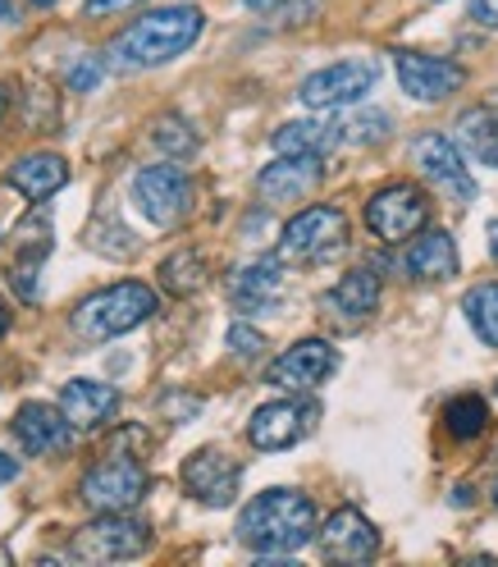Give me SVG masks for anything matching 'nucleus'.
<instances>
[{
	"mask_svg": "<svg viewBox=\"0 0 498 567\" xmlns=\"http://www.w3.org/2000/svg\"><path fill=\"white\" fill-rule=\"evenodd\" d=\"M201 28H206V14L197 6H165V10L133 19L111 42L105 60H111V69H120V74H142V69L169 64L184 51H193Z\"/></svg>",
	"mask_w": 498,
	"mask_h": 567,
	"instance_id": "nucleus-1",
	"label": "nucleus"
},
{
	"mask_svg": "<svg viewBox=\"0 0 498 567\" xmlns=\"http://www.w3.org/2000/svg\"><path fill=\"white\" fill-rule=\"evenodd\" d=\"M311 536H315V504L302 489H289V485L261 489L238 513V540L247 549H257L261 558L298 554L302 545H311Z\"/></svg>",
	"mask_w": 498,
	"mask_h": 567,
	"instance_id": "nucleus-2",
	"label": "nucleus"
},
{
	"mask_svg": "<svg viewBox=\"0 0 498 567\" xmlns=\"http://www.w3.org/2000/svg\"><path fill=\"white\" fill-rule=\"evenodd\" d=\"M156 311H160V298H156L152 284L124 279V284H111V289H101L74 307V334L87 343H111L137 326H147Z\"/></svg>",
	"mask_w": 498,
	"mask_h": 567,
	"instance_id": "nucleus-3",
	"label": "nucleus"
},
{
	"mask_svg": "<svg viewBox=\"0 0 498 567\" xmlns=\"http://www.w3.org/2000/svg\"><path fill=\"white\" fill-rule=\"evenodd\" d=\"M347 247V216L339 206H307L279 234V261H330Z\"/></svg>",
	"mask_w": 498,
	"mask_h": 567,
	"instance_id": "nucleus-4",
	"label": "nucleus"
},
{
	"mask_svg": "<svg viewBox=\"0 0 498 567\" xmlns=\"http://www.w3.org/2000/svg\"><path fill=\"white\" fill-rule=\"evenodd\" d=\"M147 549H152V526L128 513H101L96 522L79 526L74 540H69V554L79 563H128Z\"/></svg>",
	"mask_w": 498,
	"mask_h": 567,
	"instance_id": "nucleus-5",
	"label": "nucleus"
},
{
	"mask_svg": "<svg viewBox=\"0 0 498 567\" xmlns=\"http://www.w3.org/2000/svg\"><path fill=\"white\" fill-rule=\"evenodd\" d=\"M147 489H152V476L147 467L137 463V457H124V453H111L105 463H96L83 485H79V499L96 513H128L137 508L142 499H147Z\"/></svg>",
	"mask_w": 498,
	"mask_h": 567,
	"instance_id": "nucleus-6",
	"label": "nucleus"
},
{
	"mask_svg": "<svg viewBox=\"0 0 498 567\" xmlns=\"http://www.w3.org/2000/svg\"><path fill=\"white\" fill-rule=\"evenodd\" d=\"M375 83H380V64L366 55H352V60L325 64V69H315L311 79H302L298 96L307 111H343V105L366 101V92Z\"/></svg>",
	"mask_w": 498,
	"mask_h": 567,
	"instance_id": "nucleus-7",
	"label": "nucleus"
},
{
	"mask_svg": "<svg viewBox=\"0 0 498 567\" xmlns=\"http://www.w3.org/2000/svg\"><path fill=\"white\" fill-rule=\"evenodd\" d=\"M412 161L421 169V179L439 188L453 206H471L476 202V179H471V165L467 156L457 152V142L444 133H421L412 142Z\"/></svg>",
	"mask_w": 498,
	"mask_h": 567,
	"instance_id": "nucleus-8",
	"label": "nucleus"
},
{
	"mask_svg": "<svg viewBox=\"0 0 498 567\" xmlns=\"http://www.w3.org/2000/svg\"><path fill=\"white\" fill-rule=\"evenodd\" d=\"M133 202L156 229H174L193 210V179L179 165H147L133 179Z\"/></svg>",
	"mask_w": 498,
	"mask_h": 567,
	"instance_id": "nucleus-9",
	"label": "nucleus"
},
{
	"mask_svg": "<svg viewBox=\"0 0 498 567\" xmlns=\"http://www.w3.org/2000/svg\"><path fill=\"white\" fill-rule=\"evenodd\" d=\"M430 225V197L416 184H388L366 202V229L380 243H407Z\"/></svg>",
	"mask_w": 498,
	"mask_h": 567,
	"instance_id": "nucleus-10",
	"label": "nucleus"
},
{
	"mask_svg": "<svg viewBox=\"0 0 498 567\" xmlns=\"http://www.w3.org/2000/svg\"><path fill=\"white\" fill-rule=\"evenodd\" d=\"M179 476H184V489L193 494L201 508H229L238 499V485H242V463H238V457H229L225 449L206 444V449L184 457Z\"/></svg>",
	"mask_w": 498,
	"mask_h": 567,
	"instance_id": "nucleus-11",
	"label": "nucleus"
},
{
	"mask_svg": "<svg viewBox=\"0 0 498 567\" xmlns=\"http://www.w3.org/2000/svg\"><path fill=\"white\" fill-rule=\"evenodd\" d=\"M51 234H55V229H51V220H46L42 202H38V210H28V216L19 220V229H14V238H10V284H14V293H19L23 302H38V298H42L38 275H42V266H46V257H51V247H55Z\"/></svg>",
	"mask_w": 498,
	"mask_h": 567,
	"instance_id": "nucleus-12",
	"label": "nucleus"
},
{
	"mask_svg": "<svg viewBox=\"0 0 498 567\" xmlns=\"http://www.w3.org/2000/svg\"><path fill=\"white\" fill-rule=\"evenodd\" d=\"M315 416H320V408L311 399H274V403L252 412L247 440H252L261 453H283L315 431Z\"/></svg>",
	"mask_w": 498,
	"mask_h": 567,
	"instance_id": "nucleus-13",
	"label": "nucleus"
},
{
	"mask_svg": "<svg viewBox=\"0 0 498 567\" xmlns=\"http://www.w3.org/2000/svg\"><path fill=\"white\" fill-rule=\"evenodd\" d=\"M334 371H339V352L325 339H298L293 348H283L270 362L266 380L274 389H283V394H311V389H320Z\"/></svg>",
	"mask_w": 498,
	"mask_h": 567,
	"instance_id": "nucleus-14",
	"label": "nucleus"
},
{
	"mask_svg": "<svg viewBox=\"0 0 498 567\" xmlns=\"http://www.w3.org/2000/svg\"><path fill=\"white\" fill-rule=\"evenodd\" d=\"M398 64V83L412 101H425V105H439L448 101L461 83H467V69L457 60H444V55H425V51H398L394 55Z\"/></svg>",
	"mask_w": 498,
	"mask_h": 567,
	"instance_id": "nucleus-15",
	"label": "nucleus"
},
{
	"mask_svg": "<svg viewBox=\"0 0 498 567\" xmlns=\"http://www.w3.org/2000/svg\"><path fill=\"white\" fill-rule=\"evenodd\" d=\"M10 431L28 457H51L74 444V425L64 421V412L55 403H23L10 421Z\"/></svg>",
	"mask_w": 498,
	"mask_h": 567,
	"instance_id": "nucleus-16",
	"label": "nucleus"
},
{
	"mask_svg": "<svg viewBox=\"0 0 498 567\" xmlns=\"http://www.w3.org/2000/svg\"><path fill=\"white\" fill-rule=\"evenodd\" d=\"M320 554L330 563H371L380 554V530L357 513V508H339L325 526L315 530Z\"/></svg>",
	"mask_w": 498,
	"mask_h": 567,
	"instance_id": "nucleus-17",
	"label": "nucleus"
},
{
	"mask_svg": "<svg viewBox=\"0 0 498 567\" xmlns=\"http://www.w3.org/2000/svg\"><path fill=\"white\" fill-rule=\"evenodd\" d=\"M325 156H279L257 174V193L266 202H302L325 179Z\"/></svg>",
	"mask_w": 498,
	"mask_h": 567,
	"instance_id": "nucleus-18",
	"label": "nucleus"
},
{
	"mask_svg": "<svg viewBox=\"0 0 498 567\" xmlns=\"http://www.w3.org/2000/svg\"><path fill=\"white\" fill-rule=\"evenodd\" d=\"M60 412L74 431H101L120 412V389L101 380H69L60 389Z\"/></svg>",
	"mask_w": 498,
	"mask_h": 567,
	"instance_id": "nucleus-19",
	"label": "nucleus"
},
{
	"mask_svg": "<svg viewBox=\"0 0 498 567\" xmlns=\"http://www.w3.org/2000/svg\"><path fill=\"white\" fill-rule=\"evenodd\" d=\"M380 307V275L357 266V270H347L334 289L325 293V311H330V321H339L343 330H357L362 321H371Z\"/></svg>",
	"mask_w": 498,
	"mask_h": 567,
	"instance_id": "nucleus-20",
	"label": "nucleus"
},
{
	"mask_svg": "<svg viewBox=\"0 0 498 567\" xmlns=\"http://www.w3.org/2000/svg\"><path fill=\"white\" fill-rule=\"evenodd\" d=\"M283 261L279 257H261V261H247L234 270L229 279V298L238 311H270L283 302Z\"/></svg>",
	"mask_w": 498,
	"mask_h": 567,
	"instance_id": "nucleus-21",
	"label": "nucleus"
},
{
	"mask_svg": "<svg viewBox=\"0 0 498 567\" xmlns=\"http://www.w3.org/2000/svg\"><path fill=\"white\" fill-rule=\"evenodd\" d=\"M6 184H10L19 197H28L32 206H38V202L55 197V193L69 184V165H64V156H55V152H32V156H19V161L6 169Z\"/></svg>",
	"mask_w": 498,
	"mask_h": 567,
	"instance_id": "nucleus-22",
	"label": "nucleus"
},
{
	"mask_svg": "<svg viewBox=\"0 0 498 567\" xmlns=\"http://www.w3.org/2000/svg\"><path fill=\"white\" fill-rule=\"evenodd\" d=\"M453 142H457V152H467L471 161L498 169V92L485 105H471V111L457 115Z\"/></svg>",
	"mask_w": 498,
	"mask_h": 567,
	"instance_id": "nucleus-23",
	"label": "nucleus"
},
{
	"mask_svg": "<svg viewBox=\"0 0 498 567\" xmlns=\"http://www.w3.org/2000/svg\"><path fill=\"white\" fill-rule=\"evenodd\" d=\"M457 266H461L457 243H453V234H444V229H425V234L407 247V257H403V270H407L416 284H444V279L457 275Z\"/></svg>",
	"mask_w": 498,
	"mask_h": 567,
	"instance_id": "nucleus-24",
	"label": "nucleus"
},
{
	"mask_svg": "<svg viewBox=\"0 0 498 567\" xmlns=\"http://www.w3.org/2000/svg\"><path fill=\"white\" fill-rule=\"evenodd\" d=\"M270 142H274L279 156H330L343 142V124L339 120H293Z\"/></svg>",
	"mask_w": 498,
	"mask_h": 567,
	"instance_id": "nucleus-25",
	"label": "nucleus"
},
{
	"mask_svg": "<svg viewBox=\"0 0 498 567\" xmlns=\"http://www.w3.org/2000/svg\"><path fill=\"white\" fill-rule=\"evenodd\" d=\"M160 284H165V293H174V298L201 293V284H206V257L197 252V247H184V252L165 257V266H160Z\"/></svg>",
	"mask_w": 498,
	"mask_h": 567,
	"instance_id": "nucleus-26",
	"label": "nucleus"
},
{
	"mask_svg": "<svg viewBox=\"0 0 498 567\" xmlns=\"http://www.w3.org/2000/svg\"><path fill=\"white\" fill-rule=\"evenodd\" d=\"M461 311H467V326L480 334V343L498 348V279L476 284V289L461 298Z\"/></svg>",
	"mask_w": 498,
	"mask_h": 567,
	"instance_id": "nucleus-27",
	"label": "nucleus"
},
{
	"mask_svg": "<svg viewBox=\"0 0 498 567\" xmlns=\"http://www.w3.org/2000/svg\"><path fill=\"white\" fill-rule=\"evenodd\" d=\"M448 431L457 435V440H476V435H485L489 431V408H485V399H476V394H461L457 403H448Z\"/></svg>",
	"mask_w": 498,
	"mask_h": 567,
	"instance_id": "nucleus-28",
	"label": "nucleus"
},
{
	"mask_svg": "<svg viewBox=\"0 0 498 567\" xmlns=\"http://www.w3.org/2000/svg\"><path fill=\"white\" fill-rule=\"evenodd\" d=\"M156 147L169 152V156H193V152H197V137H193V128H188L179 115H165V120L156 124Z\"/></svg>",
	"mask_w": 498,
	"mask_h": 567,
	"instance_id": "nucleus-29",
	"label": "nucleus"
},
{
	"mask_svg": "<svg viewBox=\"0 0 498 567\" xmlns=\"http://www.w3.org/2000/svg\"><path fill=\"white\" fill-rule=\"evenodd\" d=\"M388 137V115L384 111H366L352 124H343V142H380Z\"/></svg>",
	"mask_w": 498,
	"mask_h": 567,
	"instance_id": "nucleus-30",
	"label": "nucleus"
},
{
	"mask_svg": "<svg viewBox=\"0 0 498 567\" xmlns=\"http://www.w3.org/2000/svg\"><path fill=\"white\" fill-rule=\"evenodd\" d=\"M261 348H266V334L261 330H252V326H234L229 330V352H234V358L252 362V358H261Z\"/></svg>",
	"mask_w": 498,
	"mask_h": 567,
	"instance_id": "nucleus-31",
	"label": "nucleus"
},
{
	"mask_svg": "<svg viewBox=\"0 0 498 567\" xmlns=\"http://www.w3.org/2000/svg\"><path fill=\"white\" fill-rule=\"evenodd\" d=\"M96 83H101V60L83 55L74 69H69V87H74V92H92Z\"/></svg>",
	"mask_w": 498,
	"mask_h": 567,
	"instance_id": "nucleus-32",
	"label": "nucleus"
},
{
	"mask_svg": "<svg viewBox=\"0 0 498 567\" xmlns=\"http://www.w3.org/2000/svg\"><path fill=\"white\" fill-rule=\"evenodd\" d=\"M147 0H83V14L87 19H111V14H124V10H137Z\"/></svg>",
	"mask_w": 498,
	"mask_h": 567,
	"instance_id": "nucleus-33",
	"label": "nucleus"
},
{
	"mask_svg": "<svg viewBox=\"0 0 498 567\" xmlns=\"http://www.w3.org/2000/svg\"><path fill=\"white\" fill-rule=\"evenodd\" d=\"M274 10H279V23H307L320 10V0H289V6H274Z\"/></svg>",
	"mask_w": 498,
	"mask_h": 567,
	"instance_id": "nucleus-34",
	"label": "nucleus"
},
{
	"mask_svg": "<svg viewBox=\"0 0 498 567\" xmlns=\"http://www.w3.org/2000/svg\"><path fill=\"white\" fill-rule=\"evenodd\" d=\"M471 19L480 28H498V0H471Z\"/></svg>",
	"mask_w": 498,
	"mask_h": 567,
	"instance_id": "nucleus-35",
	"label": "nucleus"
},
{
	"mask_svg": "<svg viewBox=\"0 0 498 567\" xmlns=\"http://www.w3.org/2000/svg\"><path fill=\"white\" fill-rule=\"evenodd\" d=\"M19 476V463H14V457H6V453H0V485H10Z\"/></svg>",
	"mask_w": 498,
	"mask_h": 567,
	"instance_id": "nucleus-36",
	"label": "nucleus"
},
{
	"mask_svg": "<svg viewBox=\"0 0 498 567\" xmlns=\"http://www.w3.org/2000/svg\"><path fill=\"white\" fill-rule=\"evenodd\" d=\"M489 257H494V266H498V220H489Z\"/></svg>",
	"mask_w": 498,
	"mask_h": 567,
	"instance_id": "nucleus-37",
	"label": "nucleus"
},
{
	"mask_svg": "<svg viewBox=\"0 0 498 567\" xmlns=\"http://www.w3.org/2000/svg\"><path fill=\"white\" fill-rule=\"evenodd\" d=\"M247 10H274V6H283V0H242Z\"/></svg>",
	"mask_w": 498,
	"mask_h": 567,
	"instance_id": "nucleus-38",
	"label": "nucleus"
},
{
	"mask_svg": "<svg viewBox=\"0 0 498 567\" xmlns=\"http://www.w3.org/2000/svg\"><path fill=\"white\" fill-rule=\"evenodd\" d=\"M0 23H14V0H0Z\"/></svg>",
	"mask_w": 498,
	"mask_h": 567,
	"instance_id": "nucleus-39",
	"label": "nucleus"
},
{
	"mask_svg": "<svg viewBox=\"0 0 498 567\" xmlns=\"http://www.w3.org/2000/svg\"><path fill=\"white\" fill-rule=\"evenodd\" d=\"M10 330V311H6V302H0V334Z\"/></svg>",
	"mask_w": 498,
	"mask_h": 567,
	"instance_id": "nucleus-40",
	"label": "nucleus"
},
{
	"mask_svg": "<svg viewBox=\"0 0 498 567\" xmlns=\"http://www.w3.org/2000/svg\"><path fill=\"white\" fill-rule=\"evenodd\" d=\"M32 6H38V10H51V6H55V0H32Z\"/></svg>",
	"mask_w": 498,
	"mask_h": 567,
	"instance_id": "nucleus-41",
	"label": "nucleus"
},
{
	"mask_svg": "<svg viewBox=\"0 0 498 567\" xmlns=\"http://www.w3.org/2000/svg\"><path fill=\"white\" fill-rule=\"evenodd\" d=\"M0 563H10V549H0Z\"/></svg>",
	"mask_w": 498,
	"mask_h": 567,
	"instance_id": "nucleus-42",
	"label": "nucleus"
},
{
	"mask_svg": "<svg viewBox=\"0 0 498 567\" xmlns=\"http://www.w3.org/2000/svg\"><path fill=\"white\" fill-rule=\"evenodd\" d=\"M494 508H498V481H494Z\"/></svg>",
	"mask_w": 498,
	"mask_h": 567,
	"instance_id": "nucleus-43",
	"label": "nucleus"
},
{
	"mask_svg": "<svg viewBox=\"0 0 498 567\" xmlns=\"http://www.w3.org/2000/svg\"><path fill=\"white\" fill-rule=\"evenodd\" d=\"M0 111H6V92H0Z\"/></svg>",
	"mask_w": 498,
	"mask_h": 567,
	"instance_id": "nucleus-44",
	"label": "nucleus"
}]
</instances>
